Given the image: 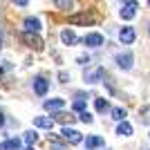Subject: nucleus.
<instances>
[{
	"mask_svg": "<svg viewBox=\"0 0 150 150\" xmlns=\"http://www.w3.org/2000/svg\"><path fill=\"white\" fill-rule=\"evenodd\" d=\"M13 5H18V7H27L29 5V0H11Z\"/></svg>",
	"mask_w": 150,
	"mask_h": 150,
	"instance_id": "obj_25",
	"label": "nucleus"
},
{
	"mask_svg": "<svg viewBox=\"0 0 150 150\" xmlns=\"http://www.w3.org/2000/svg\"><path fill=\"white\" fill-rule=\"evenodd\" d=\"M79 119H81L83 123H92V121H94V117H92V114H90V112H85V110H83V112H81V117H79Z\"/></svg>",
	"mask_w": 150,
	"mask_h": 150,
	"instance_id": "obj_22",
	"label": "nucleus"
},
{
	"mask_svg": "<svg viewBox=\"0 0 150 150\" xmlns=\"http://www.w3.org/2000/svg\"><path fill=\"white\" fill-rule=\"evenodd\" d=\"M117 134H119V137H130V134H132V125L128 123V121H119Z\"/></svg>",
	"mask_w": 150,
	"mask_h": 150,
	"instance_id": "obj_14",
	"label": "nucleus"
},
{
	"mask_svg": "<svg viewBox=\"0 0 150 150\" xmlns=\"http://www.w3.org/2000/svg\"><path fill=\"white\" fill-rule=\"evenodd\" d=\"M103 76H105V69L101 67V65H96V67L85 69L83 79H85V83H99V81H103Z\"/></svg>",
	"mask_w": 150,
	"mask_h": 150,
	"instance_id": "obj_2",
	"label": "nucleus"
},
{
	"mask_svg": "<svg viewBox=\"0 0 150 150\" xmlns=\"http://www.w3.org/2000/svg\"><path fill=\"white\" fill-rule=\"evenodd\" d=\"M61 40H63V45H76L79 43V36H76V31L74 29H63L61 31Z\"/></svg>",
	"mask_w": 150,
	"mask_h": 150,
	"instance_id": "obj_9",
	"label": "nucleus"
},
{
	"mask_svg": "<svg viewBox=\"0 0 150 150\" xmlns=\"http://www.w3.org/2000/svg\"><path fill=\"white\" fill-rule=\"evenodd\" d=\"M112 119L114 121H125V110L123 108H114L112 110Z\"/></svg>",
	"mask_w": 150,
	"mask_h": 150,
	"instance_id": "obj_20",
	"label": "nucleus"
},
{
	"mask_svg": "<svg viewBox=\"0 0 150 150\" xmlns=\"http://www.w3.org/2000/svg\"><path fill=\"white\" fill-rule=\"evenodd\" d=\"M63 105H65V101H63V99H50V101H45V110H50V112H56V110H61Z\"/></svg>",
	"mask_w": 150,
	"mask_h": 150,
	"instance_id": "obj_13",
	"label": "nucleus"
},
{
	"mask_svg": "<svg viewBox=\"0 0 150 150\" xmlns=\"http://www.w3.org/2000/svg\"><path fill=\"white\" fill-rule=\"evenodd\" d=\"M58 79H61V83H67V81H69L67 72H61V74H58Z\"/></svg>",
	"mask_w": 150,
	"mask_h": 150,
	"instance_id": "obj_26",
	"label": "nucleus"
},
{
	"mask_svg": "<svg viewBox=\"0 0 150 150\" xmlns=\"http://www.w3.org/2000/svg\"><path fill=\"white\" fill-rule=\"evenodd\" d=\"M76 110V112H83V110H85V101L83 99H79V101H74V105H72Z\"/></svg>",
	"mask_w": 150,
	"mask_h": 150,
	"instance_id": "obj_23",
	"label": "nucleus"
},
{
	"mask_svg": "<svg viewBox=\"0 0 150 150\" xmlns=\"http://www.w3.org/2000/svg\"><path fill=\"white\" fill-rule=\"evenodd\" d=\"M23 40L29 45L31 50H36V52L43 50V38L38 36V31H27V29H25V34H23Z\"/></svg>",
	"mask_w": 150,
	"mask_h": 150,
	"instance_id": "obj_3",
	"label": "nucleus"
},
{
	"mask_svg": "<svg viewBox=\"0 0 150 150\" xmlns=\"http://www.w3.org/2000/svg\"><path fill=\"white\" fill-rule=\"evenodd\" d=\"M47 90H50V81H47V79H43V76H38L36 81H34V92H36L38 96H45V94H47Z\"/></svg>",
	"mask_w": 150,
	"mask_h": 150,
	"instance_id": "obj_7",
	"label": "nucleus"
},
{
	"mask_svg": "<svg viewBox=\"0 0 150 150\" xmlns=\"http://www.w3.org/2000/svg\"><path fill=\"white\" fill-rule=\"evenodd\" d=\"M0 47H2V31H0Z\"/></svg>",
	"mask_w": 150,
	"mask_h": 150,
	"instance_id": "obj_28",
	"label": "nucleus"
},
{
	"mask_svg": "<svg viewBox=\"0 0 150 150\" xmlns=\"http://www.w3.org/2000/svg\"><path fill=\"white\" fill-rule=\"evenodd\" d=\"M0 150H20V141L18 139H7L0 144Z\"/></svg>",
	"mask_w": 150,
	"mask_h": 150,
	"instance_id": "obj_15",
	"label": "nucleus"
},
{
	"mask_svg": "<svg viewBox=\"0 0 150 150\" xmlns=\"http://www.w3.org/2000/svg\"><path fill=\"white\" fill-rule=\"evenodd\" d=\"M54 150H63V148H54Z\"/></svg>",
	"mask_w": 150,
	"mask_h": 150,
	"instance_id": "obj_30",
	"label": "nucleus"
},
{
	"mask_svg": "<svg viewBox=\"0 0 150 150\" xmlns=\"http://www.w3.org/2000/svg\"><path fill=\"white\" fill-rule=\"evenodd\" d=\"M2 125H5V114L0 112V128H2Z\"/></svg>",
	"mask_w": 150,
	"mask_h": 150,
	"instance_id": "obj_27",
	"label": "nucleus"
},
{
	"mask_svg": "<svg viewBox=\"0 0 150 150\" xmlns=\"http://www.w3.org/2000/svg\"><path fill=\"white\" fill-rule=\"evenodd\" d=\"M117 65L121 69H130L132 67V54L125 52V54H117Z\"/></svg>",
	"mask_w": 150,
	"mask_h": 150,
	"instance_id": "obj_12",
	"label": "nucleus"
},
{
	"mask_svg": "<svg viewBox=\"0 0 150 150\" xmlns=\"http://www.w3.org/2000/svg\"><path fill=\"white\" fill-rule=\"evenodd\" d=\"M52 2H54L56 9H61V11H72V7H74L72 0H52Z\"/></svg>",
	"mask_w": 150,
	"mask_h": 150,
	"instance_id": "obj_17",
	"label": "nucleus"
},
{
	"mask_svg": "<svg viewBox=\"0 0 150 150\" xmlns=\"http://www.w3.org/2000/svg\"><path fill=\"white\" fill-rule=\"evenodd\" d=\"M94 108H96V112H105L110 108V103H108V99H96L94 101Z\"/></svg>",
	"mask_w": 150,
	"mask_h": 150,
	"instance_id": "obj_19",
	"label": "nucleus"
},
{
	"mask_svg": "<svg viewBox=\"0 0 150 150\" xmlns=\"http://www.w3.org/2000/svg\"><path fill=\"white\" fill-rule=\"evenodd\" d=\"M148 5H150V0H148Z\"/></svg>",
	"mask_w": 150,
	"mask_h": 150,
	"instance_id": "obj_31",
	"label": "nucleus"
},
{
	"mask_svg": "<svg viewBox=\"0 0 150 150\" xmlns=\"http://www.w3.org/2000/svg\"><path fill=\"white\" fill-rule=\"evenodd\" d=\"M54 121H61V123L67 125V121L72 123V121H74V117H72V114H67V112H56V114H54Z\"/></svg>",
	"mask_w": 150,
	"mask_h": 150,
	"instance_id": "obj_18",
	"label": "nucleus"
},
{
	"mask_svg": "<svg viewBox=\"0 0 150 150\" xmlns=\"http://www.w3.org/2000/svg\"><path fill=\"white\" fill-rule=\"evenodd\" d=\"M94 16L90 11H79V13H72V16H69V25H94Z\"/></svg>",
	"mask_w": 150,
	"mask_h": 150,
	"instance_id": "obj_1",
	"label": "nucleus"
},
{
	"mask_svg": "<svg viewBox=\"0 0 150 150\" xmlns=\"http://www.w3.org/2000/svg\"><path fill=\"white\" fill-rule=\"evenodd\" d=\"M63 139H65V141H69V144L72 146H76V144H81L83 141V134L79 130H74V128H69V125H65V128H63Z\"/></svg>",
	"mask_w": 150,
	"mask_h": 150,
	"instance_id": "obj_5",
	"label": "nucleus"
},
{
	"mask_svg": "<svg viewBox=\"0 0 150 150\" xmlns=\"http://www.w3.org/2000/svg\"><path fill=\"white\" fill-rule=\"evenodd\" d=\"M83 43L88 45V47H101V45H103V36L96 34V31H92V34H85Z\"/></svg>",
	"mask_w": 150,
	"mask_h": 150,
	"instance_id": "obj_8",
	"label": "nucleus"
},
{
	"mask_svg": "<svg viewBox=\"0 0 150 150\" xmlns=\"http://www.w3.org/2000/svg\"><path fill=\"white\" fill-rule=\"evenodd\" d=\"M76 63H79V65H88V63H90V56H79V58H76Z\"/></svg>",
	"mask_w": 150,
	"mask_h": 150,
	"instance_id": "obj_24",
	"label": "nucleus"
},
{
	"mask_svg": "<svg viewBox=\"0 0 150 150\" xmlns=\"http://www.w3.org/2000/svg\"><path fill=\"white\" fill-rule=\"evenodd\" d=\"M25 150H34V146H29V148H25Z\"/></svg>",
	"mask_w": 150,
	"mask_h": 150,
	"instance_id": "obj_29",
	"label": "nucleus"
},
{
	"mask_svg": "<svg viewBox=\"0 0 150 150\" xmlns=\"http://www.w3.org/2000/svg\"><path fill=\"white\" fill-rule=\"evenodd\" d=\"M25 29L27 31H40V29H43L40 18H36V16H27V18H25Z\"/></svg>",
	"mask_w": 150,
	"mask_h": 150,
	"instance_id": "obj_11",
	"label": "nucleus"
},
{
	"mask_svg": "<svg viewBox=\"0 0 150 150\" xmlns=\"http://www.w3.org/2000/svg\"><path fill=\"white\" fill-rule=\"evenodd\" d=\"M137 9H139V2H134V0H128V2L121 7L119 16H121L123 20H132L134 16H137Z\"/></svg>",
	"mask_w": 150,
	"mask_h": 150,
	"instance_id": "obj_4",
	"label": "nucleus"
},
{
	"mask_svg": "<svg viewBox=\"0 0 150 150\" xmlns=\"http://www.w3.org/2000/svg\"><path fill=\"white\" fill-rule=\"evenodd\" d=\"M105 144L101 137H88L85 139V146H88V150H94V148H101V146Z\"/></svg>",
	"mask_w": 150,
	"mask_h": 150,
	"instance_id": "obj_16",
	"label": "nucleus"
},
{
	"mask_svg": "<svg viewBox=\"0 0 150 150\" xmlns=\"http://www.w3.org/2000/svg\"><path fill=\"white\" fill-rule=\"evenodd\" d=\"M34 125L43 128V130H52L54 128V117H34Z\"/></svg>",
	"mask_w": 150,
	"mask_h": 150,
	"instance_id": "obj_10",
	"label": "nucleus"
},
{
	"mask_svg": "<svg viewBox=\"0 0 150 150\" xmlns=\"http://www.w3.org/2000/svg\"><path fill=\"white\" fill-rule=\"evenodd\" d=\"M134 38H137V31L132 29V27H121V29H119V40L123 45L134 43Z\"/></svg>",
	"mask_w": 150,
	"mask_h": 150,
	"instance_id": "obj_6",
	"label": "nucleus"
},
{
	"mask_svg": "<svg viewBox=\"0 0 150 150\" xmlns=\"http://www.w3.org/2000/svg\"><path fill=\"white\" fill-rule=\"evenodd\" d=\"M25 141H27V144H29V146H34V144H36V141H38V134H36V132H34V130L25 132Z\"/></svg>",
	"mask_w": 150,
	"mask_h": 150,
	"instance_id": "obj_21",
	"label": "nucleus"
}]
</instances>
